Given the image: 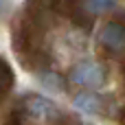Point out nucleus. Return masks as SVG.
<instances>
[{
  "instance_id": "3",
  "label": "nucleus",
  "mask_w": 125,
  "mask_h": 125,
  "mask_svg": "<svg viewBox=\"0 0 125 125\" xmlns=\"http://www.w3.org/2000/svg\"><path fill=\"white\" fill-rule=\"evenodd\" d=\"M99 42L110 53H123L125 51V26L119 22H108L99 31Z\"/></svg>"
},
{
  "instance_id": "7",
  "label": "nucleus",
  "mask_w": 125,
  "mask_h": 125,
  "mask_svg": "<svg viewBox=\"0 0 125 125\" xmlns=\"http://www.w3.org/2000/svg\"><path fill=\"white\" fill-rule=\"evenodd\" d=\"M86 125H90V123H86Z\"/></svg>"
},
{
  "instance_id": "6",
  "label": "nucleus",
  "mask_w": 125,
  "mask_h": 125,
  "mask_svg": "<svg viewBox=\"0 0 125 125\" xmlns=\"http://www.w3.org/2000/svg\"><path fill=\"white\" fill-rule=\"evenodd\" d=\"M40 79H42V86L48 88V90H53V92H62L64 90V83H62L64 79L59 75H55V73H44Z\"/></svg>"
},
{
  "instance_id": "5",
  "label": "nucleus",
  "mask_w": 125,
  "mask_h": 125,
  "mask_svg": "<svg viewBox=\"0 0 125 125\" xmlns=\"http://www.w3.org/2000/svg\"><path fill=\"white\" fill-rule=\"evenodd\" d=\"M83 7H86L88 13H101V11L114 9L116 7V0H86Z\"/></svg>"
},
{
  "instance_id": "1",
  "label": "nucleus",
  "mask_w": 125,
  "mask_h": 125,
  "mask_svg": "<svg viewBox=\"0 0 125 125\" xmlns=\"http://www.w3.org/2000/svg\"><path fill=\"white\" fill-rule=\"evenodd\" d=\"M70 81L77 83V86H81V88L92 90V88L103 86V81H105V70H103V66L97 64V62H81V64H77V66L70 70Z\"/></svg>"
},
{
  "instance_id": "2",
  "label": "nucleus",
  "mask_w": 125,
  "mask_h": 125,
  "mask_svg": "<svg viewBox=\"0 0 125 125\" xmlns=\"http://www.w3.org/2000/svg\"><path fill=\"white\" fill-rule=\"evenodd\" d=\"M24 110L26 114L33 119V121H40V123H48V121H55L59 116V110L57 105L46 99V97H40V94H31L26 101H24Z\"/></svg>"
},
{
  "instance_id": "4",
  "label": "nucleus",
  "mask_w": 125,
  "mask_h": 125,
  "mask_svg": "<svg viewBox=\"0 0 125 125\" xmlns=\"http://www.w3.org/2000/svg\"><path fill=\"white\" fill-rule=\"evenodd\" d=\"M73 105L79 110V112H86V114H99L103 110V101L99 94L86 90V92H79L75 99H73Z\"/></svg>"
}]
</instances>
